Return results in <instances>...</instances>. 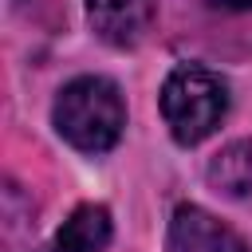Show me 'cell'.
Returning <instances> with one entry per match:
<instances>
[{"mask_svg":"<svg viewBox=\"0 0 252 252\" xmlns=\"http://www.w3.org/2000/svg\"><path fill=\"white\" fill-rule=\"evenodd\" d=\"M51 118H55V130L67 146H75L83 154H106L122 138L126 102L110 79L83 75L59 91Z\"/></svg>","mask_w":252,"mask_h":252,"instance_id":"obj_1","label":"cell"},{"mask_svg":"<svg viewBox=\"0 0 252 252\" xmlns=\"http://www.w3.org/2000/svg\"><path fill=\"white\" fill-rule=\"evenodd\" d=\"M228 114V87L220 75L197 63H181L169 71L161 87V118L181 146L205 142Z\"/></svg>","mask_w":252,"mask_h":252,"instance_id":"obj_2","label":"cell"},{"mask_svg":"<svg viewBox=\"0 0 252 252\" xmlns=\"http://www.w3.org/2000/svg\"><path fill=\"white\" fill-rule=\"evenodd\" d=\"M169 252H248V244L201 205H181L169 220Z\"/></svg>","mask_w":252,"mask_h":252,"instance_id":"obj_3","label":"cell"},{"mask_svg":"<svg viewBox=\"0 0 252 252\" xmlns=\"http://www.w3.org/2000/svg\"><path fill=\"white\" fill-rule=\"evenodd\" d=\"M150 16H154L150 0H87L91 28L114 47H134L146 35Z\"/></svg>","mask_w":252,"mask_h":252,"instance_id":"obj_4","label":"cell"},{"mask_svg":"<svg viewBox=\"0 0 252 252\" xmlns=\"http://www.w3.org/2000/svg\"><path fill=\"white\" fill-rule=\"evenodd\" d=\"M110 232H114V224L102 205H79L63 220V228L55 232L47 252H102L110 244Z\"/></svg>","mask_w":252,"mask_h":252,"instance_id":"obj_5","label":"cell"},{"mask_svg":"<svg viewBox=\"0 0 252 252\" xmlns=\"http://www.w3.org/2000/svg\"><path fill=\"white\" fill-rule=\"evenodd\" d=\"M209 181L228 197L252 201V142H236L224 154H217V161L209 165Z\"/></svg>","mask_w":252,"mask_h":252,"instance_id":"obj_6","label":"cell"},{"mask_svg":"<svg viewBox=\"0 0 252 252\" xmlns=\"http://www.w3.org/2000/svg\"><path fill=\"white\" fill-rule=\"evenodd\" d=\"M217 8H252V0H213Z\"/></svg>","mask_w":252,"mask_h":252,"instance_id":"obj_7","label":"cell"}]
</instances>
